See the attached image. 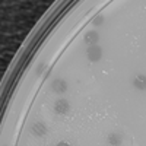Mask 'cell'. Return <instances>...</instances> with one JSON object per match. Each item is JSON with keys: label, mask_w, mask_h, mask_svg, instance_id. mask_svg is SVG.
I'll return each mask as SVG.
<instances>
[{"label": "cell", "mask_w": 146, "mask_h": 146, "mask_svg": "<svg viewBox=\"0 0 146 146\" xmlns=\"http://www.w3.org/2000/svg\"><path fill=\"white\" fill-rule=\"evenodd\" d=\"M53 111L58 115H66L70 111V105L66 100H57L53 105Z\"/></svg>", "instance_id": "obj_1"}, {"label": "cell", "mask_w": 146, "mask_h": 146, "mask_svg": "<svg viewBox=\"0 0 146 146\" xmlns=\"http://www.w3.org/2000/svg\"><path fill=\"white\" fill-rule=\"evenodd\" d=\"M86 56L91 62H100L102 57V48L100 45H89L86 50Z\"/></svg>", "instance_id": "obj_2"}, {"label": "cell", "mask_w": 146, "mask_h": 146, "mask_svg": "<svg viewBox=\"0 0 146 146\" xmlns=\"http://www.w3.org/2000/svg\"><path fill=\"white\" fill-rule=\"evenodd\" d=\"M31 131H32L34 136L42 137V136L47 135V127H45V124L42 123V121H35V123L31 126Z\"/></svg>", "instance_id": "obj_3"}, {"label": "cell", "mask_w": 146, "mask_h": 146, "mask_svg": "<svg viewBox=\"0 0 146 146\" xmlns=\"http://www.w3.org/2000/svg\"><path fill=\"white\" fill-rule=\"evenodd\" d=\"M51 89L56 94H64L67 91V82L64 79H56L51 83Z\"/></svg>", "instance_id": "obj_4"}, {"label": "cell", "mask_w": 146, "mask_h": 146, "mask_svg": "<svg viewBox=\"0 0 146 146\" xmlns=\"http://www.w3.org/2000/svg\"><path fill=\"white\" fill-rule=\"evenodd\" d=\"M85 42L86 44H89V45H96V42L100 41V35H98V32L96 31H89V32H86L85 34Z\"/></svg>", "instance_id": "obj_5"}, {"label": "cell", "mask_w": 146, "mask_h": 146, "mask_svg": "<svg viewBox=\"0 0 146 146\" xmlns=\"http://www.w3.org/2000/svg\"><path fill=\"white\" fill-rule=\"evenodd\" d=\"M133 85H135V88H137L140 91H146V76L145 75H137L135 79H133Z\"/></svg>", "instance_id": "obj_6"}, {"label": "cell", "mask_w": 146, "mask_h": 146, "mask_svg": "<svg viewBox=\"0 0 146 146\" xmlns=\"http://www.w3.org/2000/svg\"><path fill=\"white\" fill-rule=\"evenodd\" d=\"M123 142V136L120 133H110L108 135V143L111 146H120Z\"/></svg>", "instance_id": "obj_7"}, {"label": "cell", "mask_w": 146, "mask_h": 146, "mask_svg": "<svg viewBox=\"0 0 146 146\" xmlns=\"http://www.w3.org/2000/svg\"><path fill=\"white\" fill-rule=\"evenodd\" d=\"M102 22H104V18H102V15H100L94 19V25H102Z\"/></svg>", "instance_id": "obj_8"}, {"label": "cell", "mask_w": 146, "mask_h": 146, "mask_svg": "<svg viewBox=\"0 0 146 146\" xmlns=\"http://www.w3.org/2000/svg\"><path fill=\"white\" fill-rule=\"evenodd\" d=\"M57 146H70V145H69V143H66V142H60Z\"/></svg>", "instance_id": "obj_9"}, {"label": "cell", "mask_w": 146, "mask_h": 146, "mask_svg": "<svg viewBox=\"0 0 146 146\" xmlns=\"http://www.w3.org/2000/svg\"><path fill=\"white\" fill-rule=\"evenodd\" d=\"M42 70H44V66H42V64H41V66H40V67H38V70H36V72H38V73H41V72H42Z\"/></svg>", "instance_id": "obj_10"}]
</instances>
